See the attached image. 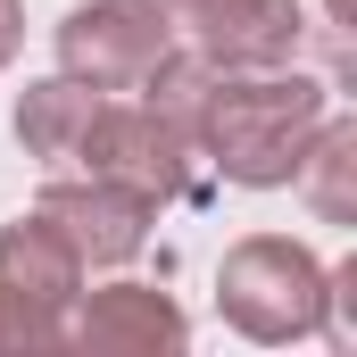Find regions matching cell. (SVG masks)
<instances>
[{
	"label": "cell",
	"mask_w": 357,
	"mask_h": 357,
	"mask_svg": "<svg viewBox=\"0 0 357 357\" xmlns=\"http://www.w3.org/2000/svg\"><path fill=\"white\" fill-rule=\"evenodd\" d=\"M333 25H349V0H333Z\"/></svg>",
	"instance_id": "5bb4252c"
},
{
	"label": "cell",
	"mask_w": 357,
	"mask_h": 357,
	"mask_svg": "<svg viewBox=\"0 0 357 357\" xmlns=\"http://www.w3.org/2000/svg\"><path fill=\"white\" fill-rule=\"evenodd\" d=\"M0 291H8L17 307L50 316V324H67V307L84 299V258L67 250V233H59L42 208L17 216V225H0Z\"/></svg>",
	"instance_id": "ba28073f"
},
{
	"label": "cell",
	"mask_w": 357,
	"mask_h": 357,
	"mask_svg": "<svg viewBox=\"0 0 357 357\" xmlns=\"http://www.w3.org/2000/svg\"><path fill=\"white\" fill-rule=\"evenodd\" d=\"M17 42H25V0H0V67L17 59Z\"/></svg>",
	"instance_id": "7c38bea8"
},
{
	"label": "cell",
	"mask_w": 357,
	"mask_h": 357,
	"mask_svg": "<svg viewBox=\"0 0 357 357\" xmlns=\"http://www.w3.org/2000/svg\"><path fill=\"white\" fill-rule=\"evenodd\" d=\"M100 100H108V91L75 84V75L25 84V100H17V142H25V158H42V167H67V158L84 150L91 108H100Z\"/></svg>",
	"instance_id": "9c48e42d"
},
{
	"label": "cell",
	"mask_w": 357,
	"mask_h": 357,
	"mask_svg": "<svg viewBox=\"0 0 357 357\" xmlns=\"http://www.w3.org/2000/svg\"><path fill=\"white\" fill-rule=\"evenodd\" d=\"M216 307L241 341H266V349L307 341V333H324V266L282 233H250L216 266Z\"/></svg>",
	"instance_id": "7a4b0ae2"
},
{
	"label": "cell",
	"mask_w": 357,
	"mask_h": 357,
	"mask_svg": "<svg viewBox=\"0 0 357 357\" xmlns=\"http://www.w3.org/2000/svg\"><path fill=\"white\" fill-rule=\"evenodd\" d=\"M316 125H324V84L316 75H299V67L225 75L216 67V84H208L199 116H191V150L241 191H274L307 158Z\"/></svg>",
	"instance_id": "6da1fadb"
},
{
	"label": "cell",
	"mask_w": 357,
	"mask_h": 357,
	"mask_svg": "<svg viewBox=\"0 0 357 357\" xmlns=\"http://www.w3.org/2000/svg\"><path fill=\"white\" fill-rule=\"evenodd\" d=\"M291 183H299V199H307L324 225H357V125L349 116L324 108V125H316L307 158L291 167Z\"/></svg>",
	"instance_id": "30bf717a"
},
{
	"label": "cell",
	"mask_w": 357,
	"mask_h": 357,
	"mask_svg": "<svg viewBox=\"0 0 357 357\" xmlns=\"http://www.w3.org/2000/svg\"><path fill=\"white\" fill-rule=\"evenodd\" d=\"M59 341H67V324H50V316L17 307V299L0 291V349H59Z\"/></svg>",
	"instance_id": "8fae6325"
},
{
	"label": "cell",
	"mask_w": 357,
	"mask_h": 357,
	"mask_svg": "<svg viewBox=\"0 0 357 357\" xmlns=\"http://www.w3.org/2000/svg\"><path fill=\"white\" fill-rule=\"evenodd\" d=\"M191 25V50L225 75H258V67H291L299 42H307V17L299 0H199L183 8Z\"/></svg>",
	"instance_id": "8992f818"
},
{
	"label": "cell",
	"mask_w": 357,
	"mask_h": 357,
	"mask_svg": "<svg viewBox=\"0 0 357 357\" xmlns=\"http://www.w3.org/2000/svg\"><path fill=\"white\" fill-rule=\"evenodd\" d=\"M33 208L67 233V250L84 258V274L142 258V241L158 225V199H142V191H125V183H108V175H59V183H42Z\"/></svg>",
	"instance_id": "5b68a950"
},
{
	"label": "cell",
	"mask_w": 357,
	"mask_h": 357,
	"mask_svg": "<svg viewBox=\"0 0 357 357\" xmlns=\"http://www.w3.org/2000/svg\"><path fill=\"white\" fill-rule=\"evenodd\" d=\"M167 50H175V17H158L150 0H84L59 25V75L91 91H142Z\"/></svg>",
	"instance_id": "277c9868"
},
{
	"label": "cell",
	"mask_w": 357,
	"mask_h": 357,
	"mask_svg": "<svg viewBox=\"0 0 357 357\" xmlns=\"http://www.w3.org/2000/svg\"><path fill=\"white\" fill-rule=\"evenodd\" d=\"M84 175H108L125 183V191H142V199H183L191 191V133H183L175 116H158L150 100H100L91 108V133H84Z\"/></svg>",
	"instance_id": "3957f363"
},
{
	"label": "cell",
	"mask_w": 357,
	"mask_h": 357,
	"mask_svg": "<svg viewBox=\"0 0 357 357\" xmlns=\"http://www.w3.org/2000/svg\"><path fill=\"white\" fill-rule=\"evenodd\" d=\"M150 8H158V17H183V8H199V0H150Z\"/></svg>",
	"instance_id": "4fadbf2b"
},
{
	"label": "cell",
	"mask_w": 357,
	"mask_h": 357,
	"mask_svg": "<svg viewBox=\"0 0 357 357\" xmlns=\"http://www.w3.org/2000/svg\"><path fill=\"white\" fill-rule=\"evenodd\" d=\"M67 341H75L84 357H158V349H183L191 324H183V307L158 291V282H108V291L75 299Z\"/></svg>",
	"instance_id": "52a82bcc"
}]
</instances>
